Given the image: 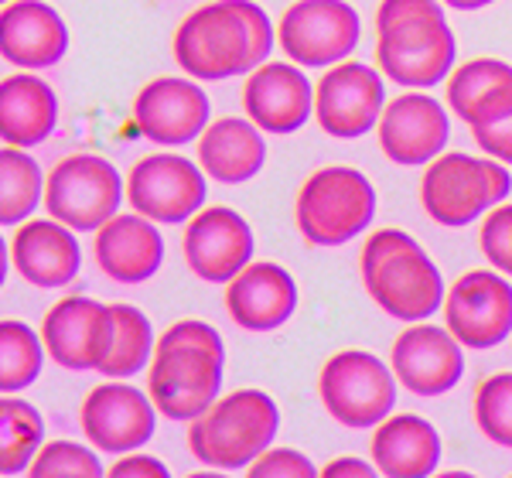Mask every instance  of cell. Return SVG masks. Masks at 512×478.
I'll use <instances>...</instances> for the list:
<instances>
[{"label":"cell","instance_id":"6da1fadb","mask_svg":"<svg viewBox=\"0 0 512 478\" xmlns=\"http://www.w3.org/2000/svg\"><path fill=\"white\" fill-rule=\"evenodd\" d=\"M274 24L253 0H212L178 24L175 62L192 79L219 82L246 76L270 59Z\"/></svg>","mask_w":512,"mask_h":478},{"label":"cell","instance_id":"7a4b0ae2","mask_svg":"<svg viewBox=\"0 0 512 478\" xmlns=\"http://www.w3.org/2000/svg\"><path fill=\"white\" fill-rule=\"evenodd\" d=\"M226 349L212 325L178 321L158 339L147 393L168 420H195L219 400Z\"/></svg>","mask_w":512,"mask_h":478},{"label":"cell","instance_id":"3957f363","mask_svg":"<svg viewBox=\"0 0 512 478\" xmlns=\"http://www.w3.org/2000/svg\"><path fill=\"white\" fill-rule=\"evenodd\" d=\"M362 284L396 321H424L444 304V277L424 246L400 229H376L362 246Z\"/></svg>","mask_w":512,"mask_h":478},{"label":"cell","instance_id":"277c9868","mask_svg":"<svg viewBox=\"0 0 512 478\" xmlns=\"http://www.w3.org/2000/svg\"><path fill=\"white\" fill-rule=\"evenodd\" d=\"M280 410L263 390L226 393L188 427V448L195 461L219 472H243L274 444Z\"/></svg>","mask_w":512,"mask_h":478},{"label":"cell","instance_id":"5b68a950","mask_svg":"<svg viewBox=\"0 0 512 478\" xmlns=\"http://www.w3.org/2000/svg\"><path fill=\"white\" fill-rule=\"evenodd\" d=\"M294 216L311 246H345L373 226L376 188L355 168H321L304 178Z\"/></svg>","mask_w":512,"mask_h":478},{"label":"cell","instance_id":"8992f818","mask_svg":"<svg viewBox=\"0 0 512 478\" xmlns=\"http://www.w3.org/2000/svg\"><path fill=\"white\" fill-rule=\"evenodd\" d=\"M512 178L502 164L472 154H437L420 181V202L437 226L461 229L502 205Z\"/></svg>","mask_w":512,"mask_h":478},{"label":"cell","instance_id":"52a82bcc","mask_svg":"<svg viewBox=\"0 0 512 478\" xmlns=\"http://www.w3.org/2000/svg\"><path fill=\"white\" fill-rule=\"evenodd\" d=\"M396 373L379 356L362 349H345L325 362L318 376V393L325 410L342 427H376L390 417L396 403Z\"/></svg>","mask_w":512,"mask_h":478},{"label":"cell","instance_id":"ba28073f","mask_svg":"<svg viewBox=\"0 0 512 478\" xmlns=\"http://www.w3.org/2000/svg\"><path fill=\"white\" fill-rule=\"evenodd\" d=\"M123 202V178L99 154H72L59 161L45 185L48 216L79 233H96L103 222L117 216Z\"/></svg>","mask_w":512,"mask_h":478},{"label":"cell","instance_id":"9c48e42d","mask_svg":"<svg viewBox=\"0 0 512 478\" xmlns=\"http://www.w3.org/2000/svg\"><path fill=\"white\" fill-rule=\"evenodd\" d=\"M362 35L359 14L345 0H297L284 11L277 41L287 59L304 69H325L345 62Z\"/></svg>","mask_w":512,"mask_h":478},{"label":"cell","instance_id":"30bf717a","mask_svg":"<svg viewBox=\"0 0 512 478\" xmlns=\"http://www.w3.org/2000/svg\"><path fill=\"white\" fill-rule=\"evenodd\" d=\"M127 199L140 216L178 226L205 205V175L181 154H147L127 175Z\"/></svg>","mask_w":512,"mask_h":478},{"label":"cell","instance_id":"8fae6325","mask_svg":"<svg viewBox=\"0 0 512 478\" xmlns=\"http://www.w3.org/2000/svg\"><path fill=\"white\" fill-rule=\"evenodd\" d=\"M444 321L468 349H495L512 335V284L492 270H468L444 294Z\"/></svg>","mask_w":512,"mask_h":478},{"label":"cell","instance_id":"7c38bea8","mask_svg":"<svg viewBox=\"0 0 512 478\" xmlns=\"http://www.w3.org/2000/svg\"><path fill=\"white\" fill-rule=\"evenodd\" d=\"M386 86L373 65L338 62L315 86V117L328 137H362L383 120Z\"/></svg>","mask_w":512,"mask_h":478},{"label":"cell","instance_id":"4fadbf2b","mask_svg":"<svg viewBox=\"0 0 512 478\" xmlns=\"http://www.w3.org/2000/svg\"><path fill=\"white\" fill-rule=\"evenodd\" d=\"M154 400L130 383H103L82 403V434L106 455H130L158 431Z\"/></svg>","mask_w":512,"mask_h":478},{"label":"cell","instance_id":"5bb4252c","mask_svg":"<svg viewBox=\"0 0 512 478\" xmlns=\"http://www.w3.org/2000/svg\"><path fill=\"white\" fill-rule=\"evenodd\" d=\"M113 304H99L93 298H65L45 315L41 339H45L48 356L62 369L86 373L99 369L113 345Z\"/></svg>","mask_w":512,"mask_h":478},{"label":"cell","instance_id":"9a60e30c","mask_svg":"<svg viewBox=\"0 0 512 478\" xmlns=\"http://www.w3.org/2000/svg\"><path fill=\"white\" fill-rule=\"evenodd\" d=\"M181 250H185L188 270L198 280L229 284L253 260V229L236 209H226V205L202 209L188 219Z\"/></svg>","mask_w":512,"mask_h":478},{"label":"cell","instance_id":"2e32d148","mask_svg":"<svg viewBox=\"0 0 512 478\" xmlns=\"http://www.w3.org/2000/svg\"><path fill=\"white\" fill-rule=\"evenodd\" d=\"M137 130L151 144L181 147L188 140L202 137L209 127V96L188 79L161 76L147 82L134 100Z\"/></svg>","mask_w":512,"mask_h":478},{"label":"cell","instance_id":"e0dca14e","mask_svg":"<svg viewBox=\"0 0 512 478\" xmlns=\"http://www.w3.org/2000/svg\"><path fill=\"white\" fill-rule=\"evenodd\" d=\"M400 386L414 397H441L451 393L465 376V356L461 342L451 335V328L414 325L393 342L390 359Z\"/></svg>","mask_w":512,"mask_h":478},{"label":"cell","instance_id":"ac0fdd59","mask_svg":"<svg viewBox=\"0 0 512 478\" xmlns=\"http://www.w3.org/2000/svg\"><path fill=\"white\" fill-rule=\"evenodd\" d=\"M451 123L444 106L427 93H403L383 110L379 147L393 164L420 168L431 164L448 147Z\"/></svg>","mask_w":512,"mask_h":478},{"label":"cell","instance_id":"d6986e66","mask_svg":"<svg viewBox=\"0 0 512 478\" xmlns=\"http://www.w3.org/2000/svg\"><path fill=\"white\" fill-rule=\"evenodd\" d=\"M243 106L263 134H294L315 113V86L297 65L263 62L246 79Z\"/></svg>","mask_w":512,"mask_h":478},{"label":"cell","instance_id":"ffe728a7","mask_svg":"<svg viewBox=\"0 0 512 478\" xmlns=\"http://www.w3.org/2000/svg\"><path fill=\"white\" fill-rule=\"evenodd\" d=\"M0 52L21 69H52L69 52V28L45 0H7L0 14Z\"/></svg>","mask_w":512,"mask_h":478},{"label":"cell","instance_id":"44dd1931","mask_svg":"<svg viewBox=\"0 0 512 478\" xmlns=\"http://www.w3.org/2000/svg\"><path fill=\"white\" fill-rule=\"evenodd\" d=\"M226 308L246 332H274L297 311V284L277 263H246L226 284Z\"/></svg>","mask_w":512,"mask_h":478},{"label":"cell","instance_id":"7402d4cb","mask_svg":"<svg viewBox=\"0 0 512 478\" xmlns=\"http://www.w3.org/2000/svg\"><path fill=\"white\" fill-rule=\"evenodd\" d=\"M96 263L117 284H144L161 270L164 239L147 216H113L96 229Z\"/></svg>","mask_w":512,"mask_h":478},{"label":"cell","instance_id":"603a6c76","mask_svg":"<svg viewBox=\"0 0 512 478\" xmlns=\"http://www.w3.org/2000/svg\"><path fill=\"white\" fill-rule=\"evenodd\" d=\"M11 260L18 274L35 287H65L82 267V250L72 229L59 219L21 222L11 239Z\"/></svg>","mask_w":512,"mask_h":478},{"label":"cell","instance_id":"cb8c5ba5","mask_svg":"<svg viewBox=\"0 0 512 478\" xmlns=\"http://www.w3.org/2000/svg\"><path fill=\"white\" fill-rule=\"evenodd\" d=\"M198 164L209 178L222 185H243L256 178L267 164V140L253 120L222 117L198 137Z\"/></svg>","mask_w":512,"mask_h":478},{"label":"cell","instance_id":"d4e9b609","mask_svg":"<svg viewBox=\"0 0 512 478\" xmlns=\"http://www.w3.org/2000/svg\"><path fill=\"white\" fill-rule=\"evenodd\" d=\"M59 127V96L38 76H7L0 86V137L7 147H38Z\"/></svg>","mask_w":512,"mask_h":478},{"label":"cell","instance_id":"484cf974","mask_svg":"<svg viewBox=\"0 0 512 478\" xmlns=\"http://www.w3.org/2000/svg\"><path fill=\"white\" fill-rule=\"evenodd\" d=\"M373 461L383 475L393 478H424L441 465V434L431 420L417 414L386 417L373 434Z\"/></svg>","mask_w":512,"mask_h":478},{"label":"cell","instance_id":"4316f807","mask_svg":"<svg viewBox=\"0 0 512 478\" xmlns=\"http://www.w3.org/2000/svg\"><path fill=\"white\" fill-rule=\"evenodd\" d=\"M448 106L468 127L512 113V65L502 59H472L451 72Z\"/></svg>","mask_w":512,"mask_h":478},{"label":"cell","instance_id":"83f0119b","mask_svg":"<svg viewBox=\"0 0 512 478\" xmlns=\"http://www.w3.org/2000/svg\"><path fill=\"white\" fill-rule=\"evenodd\" d=\"M454 55H458V48H454L451 31L434 35V38L407 41V45L376 41L379 72L407 89H431L441 79H448L454 69Z\"/></svg>","mask_w":512,"mask_h":478},{"label":"cell","instance_id":"f1b7e54d","mask_svg":"<svg viewBox=\"0 0 512 478\" xmlns=\"http://www.w3.org/2000/svg\"><path fill=\"white\" fill-rule=\"evenodd\" d=\"M45 420L28 400L7 393L0 400V472L7 478L31 472V461L45 448Z\"/></svg>","mask_w":512,"mask_h":478},{"label":"cell","instance_id":"f546056e","mask_svg":"<svg viewBox=\"0 0 512 478\" xmlns=\"http://www.w3.org/2000/svg\"><path fill=\"white\" fill-rule=\"evenodd\" d=\"M45 185L41 168L24 147H4L0 154V222L18 226L45 202Z\"/></svg>","mask_w":512,"mask_h":478},{"label":"cell","instance_id":"4dcf8cb0","mask_svg":"<svg viewBox=\"0 0 512 478\" xmlns=\"http://www.w3.org/2000/svg\"><path fill=\"white\" fill-rule=\"evenodd\" d=\"M113 318H117L113 345H110V352H106L99 373L113 376V379L137 376L140 369L151 362V352L158 349V345H154L151 318L140 308H134V304H113Z\"/></svg>","mask_w":512,"mask_h":478},{"label":"cell","instance_id":"1f68e13d","mask_svg":"<svg viewBox=\"0 0 512 478\" xmlns=\"http://www.w3.org/2000/svg\"><path fill=\"white\" fill-rule=\"evenodd\" d=\"M45 352V339L35 335V328H28L18 318H4L0 325V390H28L45 366Z\"/></svg>","mask_w":512,"mask_h":478},{"label":"cell","instance_id":"d6a6232c","mask_svg":"<svg viewBox=\"0 0 512 478\" xmlns=\"http://www.w3.org/2000/svg\"><path fill=\"white\" fill-rule=\"evenodd\" d=\"M448 18H444L437 0H383L376 11V35L390 45H407V41L444 35Z\"/></svg>","mask_w":512,"mask_h":478},{"label":"cell","instance_id":"836d02e7","mask_svg":"<svg viewBox=\"0 0 512 478\" xmlns=\"http://www.w3.org/2000/svg\"><path fill=\"white\" fill-rule=\"evenodd\" d=\"M478 431L499 448H512V373H495L475 393Z\"/></svg>","mask_w":512,"mask_h":478},{"label":"cell","instance_id":"e575fe53","mask_svg":"<svg viewBox=\"0 0 512 478\" xmlns=\"http://www.w3.org/2000/svg\"><path fill=\"white\" fill-rule=\"evenodd\" d=\"M35 478H99L103 475V461H99L89 448H79L76 441H52L38 451L31 461Z\"/></svg>","mask_w":512,"mask_h":478},{"label":"cell","instance_id":"d590c367","mask_svg":"<svg viewBox=\"0 0 512 478\" xmlns=\"http://www.w3.org/2000/svg\"><path fill=\"white\" fill-rule=\"evenodd\" d=\"M478 243L492 267L512 277V205H495L489 219L482 222Z\"/></svg>","mask_w":512,"mask_h":478},{"label":"cell","instance_id":"8d00e7d4","mask_svg":"<svg viewBox=\"0 0 512 478\" xmlns=\"http://www.w3.org/2000/svg\"><path fill=\"white\" fill-rule=\"evenodd\" d=\"M253 478H315L318 468L311 458L297 455L291 448H267L250 465Z\"/></svg>","mask_w":512,"mask_h":478},{"label":"cell","instance_id":"74e56055","mask_svg":"<svg viewBox=\"0 0 512 478\" xmlns=\"http://www.w3.org/2000/svg\"><path fill=\"white\" fill-rule=\"evenodd\" d=\"M472 134H475V144L482 147L489 158L512 164V113H506V117H499V120H489V123H475Z\"/></svg>","mask_w":512,"mask_h":478},{"label":"cell","instance_id":"f35d334b","mask_svg":"<svg viewBox=\"0 0 512 478\" xmlns=\"http://www.w3.org/2000/svg\"><path fill=\"white\" fill-rule=\"evenodd\" d=\"M113 478H134V475H151V478H164L168 475V465H164L161 458H151V455H137V451H130V455H123L117 465L110 468Z\"/></svg>","mask_w":512,"mask_h":478},{"label":"cell","instance_id":"ab89813d","mask_svg":"<svg viewBox=\"0 0 512 478\" xmlns=\"http://www.w3.org/2000/svg\"><path fill=\"white\" fill-rule=\"evenodd\" d=\"M373 472H376V461L369 465V461H362V458H335V461H328L321 475H328V478H345V475L369 478Z\"/></svg>","mask_w":512,"mask_h":478},{"label":"cell","instance_id":"60d3db41","mask_svg":"<svg viewBox=\"0 0 512 478\" xmlns=\"http://www.w3.org/2000/svg\"><path fill=\"white\" fill-rule=\"evenodd\" d=\"M441 4L454 7V11H482V7H489L492 0H441Z\"/></svg>","mask_w":512,"mask_h":478},{"label":"cell","instance_id":"b9f144b4","mask_svg":"<svg viewBox=\"0 0 512 478\" xmlns=\"http://www.w3.org/2000/svg\"><path fill=\"white\" fill-rule=\"evenodd\" d=\"M4 4H7V0H4Z\"/></svg>","mask_w":512,"mask_h":478}]
</instances>
